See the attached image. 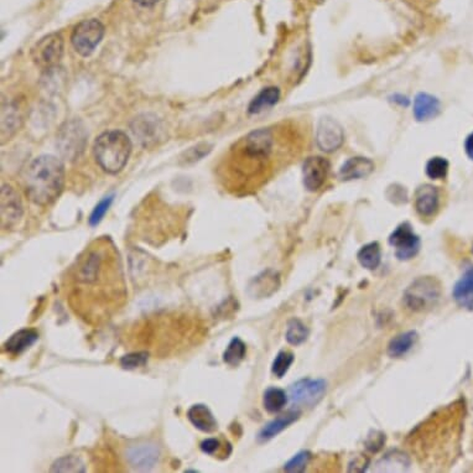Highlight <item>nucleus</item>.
<instances>
[{"mask_svg": "<svg viewBox=\"0 0 473 473\" xmlns=\"http://www.w3.org/2000/svg\"><path fill=\"white\" fill-rule=\"evenodd\" d=\"M188 419L196 429L206 434H212L219 427L217 420L214 418L212 412L210 410V407L203 404H196L190 407L188 412Z\"/></svg>", "mask_w": 473, "mask_h": 473, "instance_id": "4be33fe9", "label": "nucleus"}, {"mask_svg": "<svg viewBox=\"0 0 473 473\" xmlns=\"http://www.w3.org/2000/svg\"><path fill=\"white\" fill-rule=\"evenodd\" d=\"M345 141V132L339 121L331 117H323L316 128V144L322 152L339 150Z\"/></svg>", "mask_w": 473, "mask_h": 473, "instance_id": "ddd939ff", "label": "nucleus"}, {"mask_svg": "<svg viewBox=\"0 0 473 473\" xmlns=\"http://www.w3.org/2000/svg\"><path fill=\"white\" fill-rule=\"evenodd\" d=\"M37 340H39V334L35 330L23 328L10 336V339L4 343L3 351L12 357H18L26 350H29Z\"/></svg>", "mask_w": 473, "mask_h": 473, "instance_id": "6ab92c4d", "label": "nucleus"}, {"mask_svg": "<svg viewBox=\"0 0 473 473\" xmlns=\"http://www.w3.org/2000/svg\"><path fill=\"white\" fill-rule=\"evenodd\" d=\"M132 141L121 130L104 132L94 141L93 152L97 164L110 175L121 172L132 154Z\"/></svg>", "mask_w": 473, "mask_h": 473, "instance_id": "20e7f679", "label": "nucleus"}, {"mask_svg": "<svg viewBox=\"0 0 473 473\" xmlns=\"http://www.w3.org/2000/svg\"><path fill=\"white\" fill-rule=\"evenodd\" d=\"M200 447L202 450V452H205L207 455L219 456L222 455L225 451L222 443L219 441V439H214V437L203 440L201 443Z\"/></svg>", "mask_w": 473, "mask_h": 473, "instance_id": "4c0bfd02", "label": "nucleus"}, {"mask_svg": "<svg viewBox=\"0 0 473 473\" xmlns=\"http://www.w3.org/2000/svg\"><path fill=\"white\" fill-rule=\"evenodd\" d=\"M149 354L146 352L129 353L121 357V365L124 370H137L139 367L145 365Z\"/></svg>", "mask_w": 473, "mask_h": 473, "instance_id": "72a5a7b5", "label": "nucleus"}, {"mask_svg": "<svg viewBox=\"0 0 473 473\" xmlns=\"http://www.w3.org/2000/svg\"><path fill=\"white\" fill-rule=\"evenodd\" d=\"M357 258L362 267L368 270H376L382 261V252H381L379 244L376 242L365 244L359 249Z\"/></svg>", "mask_w": 473, "mask_h": 473, "instance_id": "bb28decb", "label": "nucleus"}, {"mask_svg": "<svg viewBox=\"0 0 473 473\" xmlns=\"http://www.w3.org/2000/svg\"><path fill=\"white\" fill-rule=\"evenodd\" d=\"M127 461L137 471H150L155 467L160 457V451L155 445L143 443L127 450Z\"/></svg>", "mask_w": 473, "mask_h": 473, "instance_id": "2eb2a0df", "label": "nucleus"}, {"mask_svg": "<svg viewBox=\"0 0 473 473\" xmlns=\"http://www.w3.org/2000/svg\"><path fill=\"white\" fill-rule=\"evenodd\" d=\"M275 148V135L270 128H261L247 134L236 143L234 160L241 168L238 172L247 175L261 174L272 160Z\"/></svg>", "mask_w": 473, "mask_h": 473, "instance_id": "7ed1b4c3", "label": "nucleus"}, {"mask_svg": "<svg viewBox=\"0 0 473 473\" xmlns=\"http://www.w3.org/2000/svg\"><path fill=\"white\" fill-rule=\"evenodd\" d=\"M288 398L289 396L283 389L269 388L264 393L263 404L268 413L276 414L285 407Z\"/></svg>", "mask_w": 473, "mask_h": 473, "instance_id": "cd10ccee", "label": "nucleus"}, {"mask_svg": "<svg viewBox=\"0 0 473 473\" xmlns=\"http://www.w3.org/2000/svg\"><path fill=\"white\" fill-rule=\"evenodd\" d=\"M454 299L462 308L473 309V268L463 274L454 288Z\"/></svg>", "mask_w": 473, "mask_h": 473, "instance_id": "393cba45", "label": "nucleus"}, {"mask_svg": "<svg viewBox=\"0 0 473 473\" xmlns=\"http://www.w3.org/2000/svg\"><path fill=\"white\" fill-rule=\"evenodd\" d=\"M279 274L274 270H267L259 274L249 284V294L255 297H268L279 289Z\"/></svg>", "mask_w": 473, "mask_h": 473, "instance_id": "aec40b11", "label": "nucleus"}, {"mask_svg": "<svg viewBox=\"0 0 473 473\" xmlns=\"http://www.w3.org/2000/svg\"><path fill=\"white\" fill-rule=\"evenodd\" d=\"M211 152V145H208L206 143L202 144H197V145L191 148L190 150L185 152V163H194L199 161L203 157H206L208 152Z\"/></svg>", "mask_w": 473, "mask_h": 473, "instance_id": "e433bc0d", "label": "nucleus"}, {"mask_svg": "<svg viewBox=\"0 0 473 473\" xmlns=\"http://www.w3.org/2000/svg\"><path fill=\"white\" fill-rule=\"evenodd\" d=\"M389 244L395 249V256L399 261H410L419 253L420 238L415 234L413 227L405 222L398 225L389 236Z\"/></svg>", "mask_w": 473, "mask_h": 473, "instance_id": "9b49d317", "label": "nucleus"}, {"mask_svg": "<svg viewBox=\"0 0 473 473\" xmlns=\"http://www.w3.org/2000/svg\"><path fill=\"white\" fill-rule=\"evenodd\" d=\"M449 161L441 157L431 158L425 166V172L431 180H443L447 175Z\"/></svg>", "mask_w": 473, "mask_h": 473, "instance_id": "2f4dec72", "label": "nucleus"}, {"mask_svg": "<svg viewBox=\"0 0 473 473\" xmlns=\"http://www.w3.org/2000/svg\"><path fill=\"white\" fill-rule=\"evenodd\" d=\"M245 353H247L245 343L241 339L234 337L230 342L228 347L225 348L223 353V362L231 367H236L245 357Z\"/></svg>", "mask_w": 473, "mask_h": 473, "instance_id": "c756f323", "label": "nucleus"}, {"mask_svg": "<svg viewBox=\"0 0 473 473\" xmlns=\"http://www.w3.org/2000/svg\"><path fill=\"white\" fill-rule=\"evenodd\" d=\"M416 341H418V334L415 331H407V332L395 336L394 339H392V341L389 342V357L401 358L405 356L413 348Z\"/></svg>", "mask_w": 473, "mask_h": 473, "instance_id": "a878e982", "label": "nucleus"}, {"mask_svg": "<svg viewBox=\"0 0 473 473\" xmlns=\"http://www.w3.org/2000/svg\"><path fill=\"white\" fill-rule=\"evenodd\" d=\"M51 471L52 472H85V466L79 457L65 456L52 463Z\"/></svg>", "mask_w": 473, "mask_h": 473, "instance_id": "7c9ffc66", "label": "nucleus"}, {"mask_svg": "<svg viewBox=\"0 0 473 473\" xmlns=\"http://www.w3.org/2000/svg\"><path fill=\"white\" fill-rule=\"evenodd\" d=\"M294 359L295 357L292 352L281 351L278 353L272 364V373L276 378H283L288 373V370H290L292 364L294 363Z\"/></svg>", "mask_w": 473, "mask_h": 473, "instance_id": "473e14b6", "label": "nucleus"}, {"mask_svg": "<svg viewBox=\"0 0 473 473\" xmlns=\"http://www.w3.org/2000/svg\"><path fill=\"white\" fill-rule=\"evenodd\" d=\"M440 203L439 190L432 185H423L416 190L414 197L415 210L423 219H430L435 216Z\"/></svg>", "mask_w": 473, "mask_h": 473, "instance_id": "dca6fc26", "label": "nucleus"}, {"mask_svg": "<svg viewBox=\"0 0 473 473\" xmlns=\"http://www.w3.org/2000/svg\"><path fill=\"white\" fill-rule=\"evenodd\" d=\"M87 138L88 134L82 121L79 119L65 121L61 125L56 139V145L61 157L68 161L77 160L85 152Z\"/></svg>", "mask_w": 473, "mask_h": 473, "instance_id": "39448f33", "label": "nucleus"}, {"mask_svg": "<svg viewBox=\"0 0 473 473\" xmlns=\"http://www.w3.org/2000/svg\"><path fill=\"white\" fill-rule=\"evenodd\" d=\"M0 221L3 230H12L20 223L24 214L18 192L10 185H3L0 192Z\"/></svg>", "mask_w": 473, "mask_h": 473, "instance_id": "f8f14e48", "label": "nucleus"}, {"mask_svg": "<svg viewBox=\"0 0 473 473\" xmlns=\"http://www.w3.org/2000/svg\"><path fill=\"white\" fill-rule=\"evenodd\" d=\"M309 328L299 319H292L288 322L285 339L292 346H300L309 337Z\"/></svg>", "mask_w": 473, "mask_h": 473, "instance_id": "c85d7f7f", "label": "nucleus"}, {"mask_svg": "<svg viewBox=\"0 0 473 473\" xmlns=\"http://www.w3.org/2000/svg\"><path fill=\"white\" fill-rule=\"evenodd\" d=\"M394 102L395 103H399L401 105H407V103H409V99H407V97H404V96H394Z\"/></svg>", "mask_w": 473, "mask_h": 473, "instance_id": "a19ab883", "label": "nucleus"}, {"mask_svg": "<svg viewBox=\"0 0 473 473\" xmlns=\"http://www.w3.org/2000/svg\"><path fill=\"white\" fill-rule=\"evenodd\" d=\"M328 384L323 379H301L289 389V398L294 405L315 407L326 394Z\"/></svg>", "mask_w": 473, "mask_h": 473, "instance_id": "1a4fd4ad", "label": "nucleus"}, {"mask_svg": "<svg viewBox=\"0 0 473 473\" xmlns=\"http://www.w3.org/2000/svg\"><path fill=\"white\" fill-rule=\"evenodd\" d=\"M112 202H113V196H108V197L101 201L97 206L94 207V210L92 211L91 217H90V225L92 227H96L101 223V221L103 219L105 213L110 210Z\"/></svg>", "mask_w": 473, "mask_h": 473, "instance_id": "c9c22d12", "label": "nucleus"}, {"mask_svg": "<svg viewBox=\"0 0 473 473\" xmlns=\"http://www.w3.org/2000/svg\"><path fill=\"white\" fill-rule=\"evenodd\" d=\"M134 1L141 6H152L159 3L160 0H134Z\"/></svg>", "mask_w": 473, "mask_h": 473, "instance_id": "ea45409f", "label": "nucleus"}, {"mask_svg": "<svg viewBox=\"0 0 473 473\" xmlns=\"http://www.w3.org/2000/svg\"><path fill=\"white\" fill-rule=\"evenodd\" d=\"M63 185L65 165L54 155L37 157L25 170V194L37 206L54 203L62 192Z\"/></svg>", "mask_w": 473, "mask_h": 473, "instance_id": "f03ea898", "label": "nucleus"}, {"mask_svg": "<svg viewBox=\"0 0 473 473\" xmlns=\"http://www.w3.org/2000/svg\"><path fill=\"white\" fill-rule=\"evenodd\" d=\"M104 37V26L97 19L81 21L72 31L71 43L76 52L83 57L92 55Z\"/></svg>", "mask_w": 473, "mask_h": 473, "instance_id": "6e6552de", "label": "nucleus"}, {"mask_svg": "<svg viewBox=\"0 0 473 473\" xmlns=\"http://www.w3.org/2000/svg\"><path fill=\"white\" fill-rule=\"evenodd\" d=\"M134 137L144 148L158 145L164 140L165 128L163 121L154 114H140L130 123Z\"/></svg>", "mask_w": 473, "mask_h": 473, "instance_id": "9d476101", "label": "nucleus"}, {"mask_svg": "<svg viewBox=\"0 0 473 473\" xmlns=\"http://www.w3.org/2000/svg\"><path fill=\"white\" fill-rule=\"evenodd\" d=\"M311 454L309 451H301L292 457L285 465L286 472H303L305 467L309 465Z\"/></svg>", "mask_w": 473, "mask_h": 473, "instance_id": "f704fd0d", "label": "nucleus"}, {"mask_svg": "<svg viewBox=\"0 0 473 473\" xmlns=\"http://www.w3.org/2000/svg\"><path fill=\"white\" fill-rule=\"evenodd\" d=\"M65 43L59 32L40 39L30 51L31 60L43 71L56 70L63 56Z\"/></svg>", "mask_w": 473, "mask_h": 473, "instance_id": "0eeeda50", "label": "nucleus"}, {"mask_svg": "<svg viewBox=\"0 0 473 473\" xmlns=\"http://www.w3.org/2000/svg\"><path fill=\"white\" fill-rule=\"evenodd\" d=\"M300 416V412L299 410H292L289 413L283 414L276 419H274L273 421H270L269 424L265 425L261 429L259 435H258V440L261 443H265L272 440L276 435H279L281 431L285 430L286 427H289L290 425L294 424L297 419Z\"/></svg>", "mask_w": 473, "mask_h": 473, "instance_id": "5701e85b", "label": "nucleus"}, {"mask_svg": "<svg viewBox=\"0 0 473 473\" xmlns=\"http://www.w3.org/2000/svg\"><path fill=\"white\" fill-rule=\"evenodd\" d=\"M441 295V288L437 280L430 276H421L407 286L404 292V303L414 312H424L436 305Z\"/></svg>", "mask_w": 473, "mask_h": 473, "instance_id": "423d86ee", "label": "nucleus"}, {"mask_svg": "<svg viewBox=\"0 0 473 473\" xmlns=\"http://www.w3.org/2000/svg\"><path fill=\"white\" fill-rule=\"evenodd\" d=\"M465 152L467 154L468 158L473 160V133L470 134L465 140Z\"/></svg>", "mask_w": 473, "mask_h": 473, "instance_id": "58836bf2", "label": "nucleus"}, {"mask_svg": "<svg viewBox=\"0 0 473 473\" xmlns=\"http://www.w3.org/2000/svg\"><path fill=\"white\" fill-rule=\"evenodd\" d=\"M376 165L373 160L364 157H353L346 160L339 170V177L342 181H352L370 177L374 171Z\"/></svg>", "mask_w": 473, "mask_h": 473, "instance_id": "f3484780", "label": "nucleus"}, {"mask_svg": "<svg viewBox=\"0 0 473 473\" xmlns=\"http://www.w3.org/2000/svg\"><path fill=\"white\" fill-rule=\"evenodd\" d=\"M68 306L81 320L99 326L125 305L127 283L121 254L110 238L91 243L63 278Z\"/></svg>", "mask_w": 473, "mask_h": 473, "instance_id": "f257e3e1", "label": "nucleus"}, {"mask_svg": "<svg viewBox=\"0 0 473 473\" xmlns=\"http://www.w3.org/2000/svg\"><path fill=\"white\" fill-rule=\"evenodd\" d=\"M330 161L322 157H310L303 165V181L310 192H316L325 185L330 172Z\"/></svg>", "mask_w": 473, "mask_h": 473, "instance_id": "4468645a", "label": "nucleus"}, {"mask_svg": "<svg viewBox=\"0 0 473 473\" xmlns=\"http://www.w3.org/2000/svg\"><path fill=\"white\" fill-rule=\"evenodd\" d=\"M23 124L21 110L17 102L3 103L1 105V144L10 139Z\"/></svg>", "mask_w": 473, "mask_h": 473, "instance_id": "a211bd4d", "label": "nucleus"}, {"mask_svg": "<svg viewBox=\"0 0 473 473\" xmlns=\"http://www.w3.org/2000/svg\"><path fill=\"white\" fill-rule=\"evenodd\" d=\"M441 103L436 97L429 93H419L414 99V118L418 121H427L436 118L440 113Z\"/></svg>", "mask_w": 473, "mask_h": 473, "instance_id": "412c9836", "label": "nucleus"}, {"mask_svg": "<svg viewBox=\"0 0 473 473\" xmlns=\"http://www.w3.org/2000/svg\"><path fill=\"white\" fill-rule=\"evenodd\" d=\"M280 90L278 87H267L261 90L249 103L248 112L250 114H258L263 110H269L279 102Z\"/></svg>", "mask_w": 473, "mask_h": 473, "instance_id": "b1692460", "label": "nucleus"}]
</instances>
